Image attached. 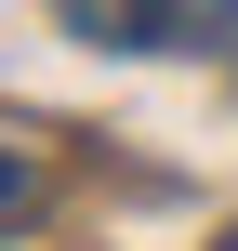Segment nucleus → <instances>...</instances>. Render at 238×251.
Returning a JSON list of instances; mask_svg holds the SVG:
<instances>
[{"mask_svg":"<svg viewBox=\"0 0 238 251\" xmlns=\"http://www.w3.org/2000/svg\"><path fill=\"white\" fill-rule=\"evenodd\" d=\"M26 212H40V159L0 132V225H26Z\"/></svg>","mask_w":238,"mask_h":251,"instance_id":"obj_2","label":"nucleus"},{"mask_svg":"<svg viewBox=\"0 0 238 251\" xmlns=\"http://www.w3.org/2000/svg\"><path fill=\"white\" fill-rule=\"evenodd\" d=\"M212 251H238V225H225V238H212Z\"/></svg>","mask_w":238,"mask_h":251,"instance_id":"obj_3","label":"nucleus"},{"mask_svg":"<svg viewBox=\"0 0 238 251\" xmlns=\"http://www.w3.org/2000/svg\"><path fill=\"white\" fill-rule=\"evenodd\" d=\"M53 13H66L93 53H159V40H172V13H159V0H53Z\"/></svg>","mask_w":238,"mask_h":251,"instance_id":"obj_1","label":"nucleus"}]
</instances>
